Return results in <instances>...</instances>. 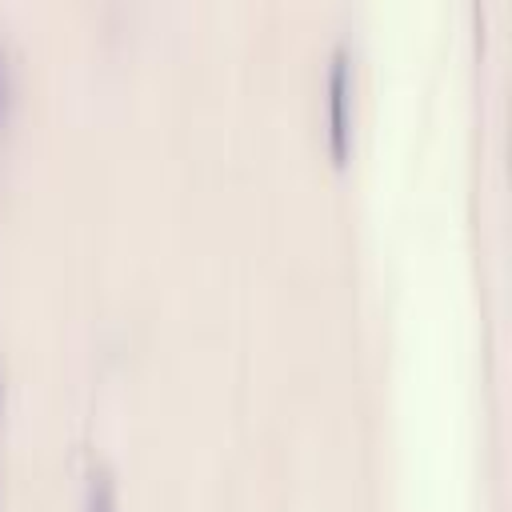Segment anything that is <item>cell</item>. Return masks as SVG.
I'll use <instances>...</instances> for the list:
<instances>
[{
  "label": "cell",
  "instance_id": "1",
  "mask_svg": "<svg viewBox=\"0 0 512 512\" xmlns=\"http://www.w3.org/2000/svg\"><path fill=\"white\" fill-rule=\"evenodd\" d=\"M352 76H348V52L336 48L332 52V68H328V152L332 164L344 168L352 156Z\"/></svg>",
  "mask_w": 512,
  "mask_h": 512
},
{
  "label": "cell",
  "instance_id": "2",
  "mask_svg": "<svg viewBox=\"0 0 512 512\" xmlns=\"http://www.w3.org/2000/svg\"><path fill=\"white\" fill-rule=\"evenodd\" d=\"M0 108H4V72H0Z\"/></svg>",
  "mask_w": 512,
  "mask_h": 512
}]
</instances>
